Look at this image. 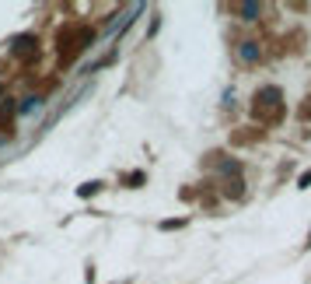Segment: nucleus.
<instances>
[{
    "label": "nucleus",
    "instance_id": "7",
    "mask_svg": "<svg viewBox=\"0 0 311 284\" xmlns=\"http://www.w3.org/2000/svg\"><path fill=\"white\" fill-rule=\"evenodd\" d=\"M308 245H311V235H308Z\"/></svg>",
    "mask_w": 311,
    "mask_h": 284
},
{
    "label": "nucleus",
    "instance_id": "1",
    "mask_svg": "<svg viewBox=\"0 0 311 284\" xmlns=\"http://www.w3.org/2000/svg\"><path fill=\"white\" fill-rule=\"evenodd\" d=\"M259 56H262V49H259V42H241V46H238V60L241 63H259Z\"/></svg>",
    "mask_w": 311,
    "mask_h": 284
},
{
    "label": "nucleus",
    "instance_id": "4",
    "mask_svg": "<svg viewBox=\"0 0 311 284\" xmlns=\"http://www.w3.org/2000/svg\"><path fill=\"white\" fill-rule=\"evenodd\" d=\"M98 190H101V183H84V186H77V197H95Z\"/></svg>",
    "mask_w": 311,
    "mask_h": 284
},
{
    "label": "nucleus",
    "instance_id": "3",
    "mask_svg": "<svg viewBox=\"0 0 311 284\" xmlns=\"http://www.w3.org/2000/svg\"><path fill=\"white\" fill-rule=\"evenodd\" d=\"M238 14H241L245 21H255L259 14H262V4H241V7H238Z\"/></svg>",
    "mask_w": 311,
    "mask_h": 284
},
{
    "label": "nucleus",
    "instance_id": "5",
    "mask_svg": "<svg viewBox=\"0 0 311 284\" xmlns=\"http://www.w3.org/2000/svg\"><path fill=\"white\" fill-rule=\"evenodd\" d=\"M308 186H311V168L301 172V179H297V190H308Z\"/></svg>",
    "mask_w": 311,
    "mask_h": 284
},
{
    "label": "nucleus",
    "instance_id": "2",
    "mask_svg": "<svg viewBox=\"0 0 311 284\" xmlns=\"http://www.w3.org/2000/svg\"><path fill=\"white\" fill-rule=\"evenodd\" d=\"M39 109H42V99H39V95H28V99L18 105L21 116H32V112H39Z\"/></svg>",
    "mask_w": 311,
    "mask_h": 284
},
{
    "label": "nucleus",
    "instance_id": "6",
    "mask_svg": "<svg viewBox=\"0 0 311 284\" xmlns=\"http://www.w3.org/2000/svg\"><path fill=\"white\" fill-rule=\"evenodd\" d=\"M182 224H185V221H161V228H164V232H172V228H182Z\"/></svg>",
    "mask_w": 311,
    "mask_h": 284
}]
</instances>
